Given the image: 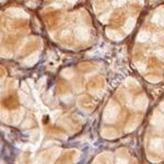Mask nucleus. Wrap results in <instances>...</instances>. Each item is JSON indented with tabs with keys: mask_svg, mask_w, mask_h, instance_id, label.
I'll return each instance as SVG.
<instances>
[{
	"mask_svg": "<svg viewBox=\"0 0 164 164\" xmlns=\"http://www.w3.org/2000/svg\"><path fill=\"white\" fill-rule=\"evenodd\" d=\"M151 124L157 128L164 127V115L159 111H154L152 117H151Z\"/></svg>",
	"mask_w": 164,
	"mask_h": 164,
	"instance_id": "obj_2",
	"label": "nucleus"
},
{
	"mask_svg": "<svg viewBox=\"0 0 164 164\" xmlns=\"http://www.w3.org/2000/svg\"><path fill=\"white\" fill-rule=\"evenodd\" d=\"M148 107V99L146 95H140L135 101V109L139 111H144Z\"/></svg>",
	"mask_w": 164,
	"mask_h": 164,
	"instance_id": "obj_4",
	"label": "nucleus"
},
{
	"mask_svg": "<svg viewBox=\"0 0 164 164\" xmlns=\"http://www.w3.org/2000/svg\"><path fill=\"white\" fill-rule=\"evenodd\" d=\"M8 117H9V116H8V114H7V115H6V112L3 111L2 113H1V119H2L3 122H7Z\"/></svg>",
	"mask_w": 164,
	"mask_h": 164,
	"instance_id": "obj_24",
	"label": "nucleus"
},
{
	"mask_svg": "<svg viewBox=\"0 0 164 164\" xmlns=\"http://www.w3.org/2000/svg\"><path fill=\"white\" fill-rule=\"evenodd\" d=\"M23 109H19V111L14 112L13 115H12V117H13V124L14 125H18L19 122H21L22 118H23Z\"/></svg>",
	"mask_w": 164,
	"mask_h": 164,
	"instance_id": "obj_13",
	"label": "nucleus"
},
{
	"mask_svg": "<svg viewBox=\"0 0 164 164\" xmlns=\"http://www.w3.org/2000/svg\"><path fill=\"white\" fill-rule=\"evenodd\" d=\"M71 99H72V95H70L69 97H68V96H63V97H61V100H63L64 102H69Z\"/></svg>",
	"mask_w": 164,
	"mask_h": 164,
	"instance_id": "obj_26",
	"label": "nucleus"
},
{
	"mask_svg": "<svg viewBox=\"0 0 164 164\" xmlns=\"http://www.w3.org/2000/svg\"><path fill=\"white\" fill-rule=\"evenodd\" d=\"M124 3H125V1H113L114 6H122Z\"/></svg>",
	"mask_w": 164,
	"mask_h": 164,
	"instance_id": "obj_25",
	"label": "nucleus"
},
{
	"mask_svg": "<svg viewBox=\"0 0 164 164\" xmlns=\"http://www.w3.org/2000/svg\"><path fill=\"white\" fill-rule=\"evenodd\" d=\"M59 115H60V111H58V109H56V111L51 112V119L54 122V120H56V119H57V117H59Z\"/></svg>",
	"mask_w": 164,
	"mask_h": 164,
	"instance_id": "obj_19",
	"label": "nucleus"
},
{
	"mask_svg": "<svg viewBox=\"0 0 164 164\" xmlns=\"http://www.w3.org/2000/svg\"><path fill=\"white\" fill-rule=\"evenodd\" d=\"M125 83H126V86H127L128 88H135V86H139L138 82H137V81L135 80L134 78H128V79H126Z\"/></svg>",
	"mask_w": 164,
	"mask_h": 164,
	"instance_id": "obj_15",
	"label": "nucleus"
},
{
	"mask_svg": "<svg viewBox=\"0 0 164 164\" xmlns=\"http://www.w3.org/2000/svg\"><path fill=\"white\" fill-rule=\"evenodd\" d=\"M160 25H162V26H164V16L163 18H161V20H160Z\"/></svg>",
	"mask_w": 164,
	"mask_h": 164,
	"instance_id": "obj_28",
	"label": "nucleus"
},
{
	"mask_svg": "<svg viewBox=\"0 0 164 164\" xmlns=\"http://www.w3.org/2000/svg\"><path fill=\"white\" fill-rule=\"evenodd\" d=\"M155 56H157L160 60H164V48L157 49V51H155Z\"/></svg>",
	"mask_w": 164,
	"mask_h": 164,
	"instance_id": "obj_18",
	"label": "nucleus"
},
{
	"mask_svg": "<svg viewBox=\"0 0 164 164\" xmlns=\"http://www.w3.org/2000/svg\"><path fill=\"white\" fill-rule=\"evenodd\" d=\"M139 125V119L138 118H132L131 120H129L128 125L126 126V132H131L138 127Z\"/></svg>",
	"mask_w": 164,
	"mask_h": 164,
	"instance_id": "obj_11",
	"label": "nucleus"
},
{
	"mask_svg": "<svg viewBox=\"0 0 164 164\" xmlns=\"http://www.w3.org/2000/svg\"><path fill=\"white\" fill-rule=\"evenodd\" d=\"M116 164H128V161L126 159H122V157H119V159H117Z\"/></svg>",
	"mask_w": 164,
	"mask_h": 164,
	"instance_id": "obj_22",
	"label": "nucleus"
},
{
	"mask_svg": "<svg viewBox=\"0 0 164 164\" xmlns=\"http://www.w3.org/2000/svg\"><path fill=\"white\" fill-rule=\"evenodd\" d=\"M76 37L81 42H86L90 38V33H89L88 29L84 26H78L76 29Z\"/></svg>",
	"mask_w": 164,
	"mask_h": 164,
	"instance_id": "obj_3",
	"label": "nucleus"
},
{
	"mask_svg": "<svg viewBox=\"0 0 164 164\" xmlns=\"http://www.w3.org/2000/svg\"><path fill=\"white\" fill-rule=\"evenodd\" d=\"M160 109H161L162 112H164V102H162L161 104H160Z\"/></svg>",
	"mask_w": 164,
	"mask_h": 164,
	"instance_id": "obj_29",
	"label": "nucleus"
},
{
	"mask_svg": "<svg viewBox=\"0 0 164 164\" xmlns=\"http://www.w3.org/2000/svg\"><path fill=\"white\" fill-rule=\"evenodd\" d=\"M22 89H23L25 92H28L29 91V89H28V86H26V83L25 82H22Z\"/></svg>",
	"mask_w": 164,
	"mask_h": 164,
	"instance_id": "obj_27",
	"label": "nucleus"
},
{
	"mask_svg": "<svg viewBox=\"0 0 164 164\" xmlns=\"http://www.w3.org/2000/svg\"><path fill=\"white\" fill-rule=\"evenodd\" d=\"M137 67L140 71H143V70L146 69V65L144 64H141V63H137Z\"/></svg>",
	"mask_w": 164,
	"mask_h": 164,
	"instance_id": "obj_23",
	"label": "nucleus"
},
{
	"mask_svg": "<svg viewBox=\"0 0 164 164\" xmlns=\"http://www.w3.org/2000/svg\"><path fill=\"white\" fill-rule=\"evenodd\" d=\"M20 96H21V100H22V102H28V105H30V103H31V101L30 100L28 99V97H26V95L25 94H23V93H21V95H20Z\"/></svg>",
	"mask_w": 164,
	"mask_h": 164,
	"instance_id": "obj_21",
	"label": "nucleus"
},
{
	"mask_svg": "<svg viewBox=\"0 0 164 164\" xmlns=\"http://www.w3.org/2000/svg\"><path fill=\"white\" fill-rule=\"evenodd\" d=\"M160 20H161V16L159 13H155L154 16H152V22L153 23H159Z\"/></svg>",
	"mask_w": 164,
	"mask_h": 164,
	"instance_id": "obj_20",
	"label": "nucleus"
},
{
	"mask_svg": "<svg viewBox=\"0 0 164 164\" xmlns=\"http://www.w3.org/2000/svg\"><path fill=\"white\" fill-rule=\"evenodd\" d=\"M164 146V140L163 139H160V138H155L152 139L150 142V147L152 150L154 151H160Z\"/></svg>",
	"mask_w": 164,
	"mask_h": 164,
	"instance_id": "obj_9",
	"label": "nucleus"
},
{
	"mask_svg": "<svg viewBox=\"0 0 164 164\" xmlns=\"http://www.w3.org/2000/svg\"><path fill=\"white\" fill-rule=\"evenodd\" d=\"M135 25H136V20H135L134 18H129L127 21H126V23L124 24L122 30H124V32L125 33H130L132 30H134Z\"/></svg>",
	"mask_w": 164,
	"mask_h": 164,
	"instance_id": "obj_10",
	"label": "nucleus"
},
{
	"mask_svg": "<svg viewBox=\"0 0 164 164\" xmlns=\"http://www.w3.org/2000/svg\"><path fill=\"white\" fill-rule=\"evenodd\" d=\"M39 59V54L38 53H33L32 55H30L28 58H25L24 59V65L28 66V67H32V66H34L35 64L38 61Z\"/></svg>",
	"mask_w": 164,
	"mask_h": 164,
	"instance_id": "obj_6",
	"label": "nucleus"
},
{
	"mask_svg": "<svg viewBox=\"0 0 164 164\" xmlns=\"http://www.w3.org/2000/svg\"><path fill=\"white\" fill-rule=\"evenodd\" d=\"M61 76L66 79H71L72 77L74 76L73 69H72V68H66V69H64L63 71H61Z\"/></svg>",
	"mask_w": 164,
	"mask_h": 164,
	"instance_id": "obj_14",
	"label": "nucleus"
},
{
	"mask_svg": "<svg viewBox=\"0 0 164 164\" xmlns=\"http://www.w3.org/2000/svg\"><path fill=\"white\" fill-rule=\"evenodd\" d=\"M101 135L104 139H115L117 137V131L113 128H103Z\"/></svg>",
	"mask_w": 164,
	"mask_h": 164,
	"instance_id": "obj_7",
	"label": "nucleus"
},
{
	"mask_svg": "<svg viewBox=\"0 0 164 164\" xmlns=\"http://www.w3.org/2000/svg\"><path fill=\"white\" fill-rule=\"evenodd\" d=\"M149 38H150V33H149L148 31H140L139 34L137 35V42L144 43V42H147Z\"/></svg>",
	"mask_w": 164,
	"mask_h": 164,
	"instance_id": "obj_12",
	"label": "nucleus"
},
{
	"mask_svg": "<svg viewBox=\"0 0 164 164\" xmlns=\"http://www.w3.org/2000/svg\"><path fill=\"white\" fill-rule=\"evenodd\" d=\"M163 153H164V146H163Z\"/></svg>",
	"mask_w": 164,
	"mask_h": 164,
	"instance_id": "obj_30",
	"label": "nucleus"
},
{
	"mask_svg": "<svg viewBox=\"0 0 164 164\" xmlns=\"http://www.w3.org/2000/svg\"><path fill=\"white\" fill-rule=\"evenodd\" d=\"M109 14H111V12H106V13L102 14V16H100V21L103 22V23H106L109 19Z\"/></svg>",
	"mask_w": 164,
	"mask_h": 164,
	"instance_id": "obj_17",
	"label": "nucleus"
},
{
	"mask_svg": "<svg viewBox=\"0 0 164 164\" xmlns=\"http://www.w3.org/2000/svg\"><path fill=\"white\" fill-rule=\"evenodd\" d=\"M7 12L14 18H28V13L21 8H9Z\"/></svg>",
	"mask_w": 164,
	"mask_h": 164,
	"instance_id": "obj_5",
	"label": "nucleus"
},
{
	"mask_svg": "<svg viewBox=\"0 0 164 164\" xmlns=\"http://www.w3.org/2000/svg\"><path fill=\"white\" fill-rule=\"evenodd\" d=\"M146 79L148 81H150V82H152V83H157V82H160V81H161V78H160V77H155V76H148V77H146Z\"/></svg>",
	"mask_w": 164,
	"mask_h": 164,
	"instance_id": "obj_16",
	"label": "nucleus"
},
{
	"mask_svg": "<svg viewBox=\"0 0 164 164\" xmlns=\"http://www.w3.org/2000/svg\"><path fill=\"white\" fill-rule=\"evenodd\" d=\"M105 33H106L107 37H109V39H112V41H120V39H122V36L120 35V33L118 32V31H116V30L106 29Z\"/></svg>",
	"mask_w": 164,
	"mask_h": 164,
	"instance_id": "obj_8",
	"label": "nucleus"
},
{
	"mask_svg": "<svg viewBox=\"0 0 164 164\" xmlns=\"http://www.w3.org/2000/svg\"><path fill=\"white\" fill-rule=\"evenodd\" d=\"M119 111L120 107L118 104L111 102L107 104V106L105 107L104 113H103V120L107 124H112V122H116L118 115H119Z\"/></svg>",
	"mask_w": 164,
	"mask_h": 164,
	"instance_id": "obj_1",
	"label": "nucleus"
}]
</instances>
